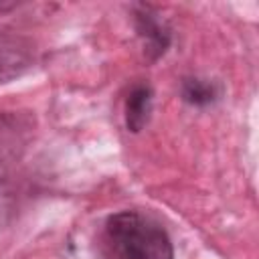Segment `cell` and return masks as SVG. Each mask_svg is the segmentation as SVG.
Wrapping results in <instances>:
<instances>
[{"label":"cell","mask_w":259,"mask_h":259,"mask_svg":"<svg viewBox=\"0 0 259 259\" xmlns=\"http://www.w3.org/2000/svg\"><path fill=\"white\" fill-rule=\"evenodd\" d=\"M101 245L105 259H174L168 233L136 210L111 214L105 221Z\"/></svg>","instance_id":"1"},{"label":"cell","mask_w":259,"mask_h":259,"mask_svg":"<svg viewBox=\"0 0 259 259\" xmlns=\"http://www.w3.org/2000/svg\"><path fill=\"white\" fill-rule=\"evenodd\" d=\"M136 26L144 40L146 55L152 61L162 57L170 45V28L160 18V14H156L148 6H140V10L136 12Z\"/></svg>","instance_id":"2"},{"label":"cell","mask_w":259,"mask_h":259,"mask_svg":"<svg viewBox=\"0 0 259 259\" xmlns=\"http://www.w3.org/2000/svg\"><path fill=\"white\" fill-rule=\"evenodd\" d=\"M30 63V49L18 36L0 34V83L18 77Z\"/></svg>","instance_id":"3"},{"label":"cell","mask_w":259,"mask_h":259,"mask_svg":"<svg viewBox=\"0 0 259 259\" xmlns=\"http://www.w3.org/2000/svg\"><path fill=\"white\" fill-rule=\"evenodd\" d=\"M152 113V87L138 83L125 97V125L130 132L138 134L146 127Z\"/></svg>","instance_id":"4"},{"label":"cell","mask_w":259,"mask_h":259,"mask_svg":"<svg viewBox=\"0 0 259 259\" xmlns=\"http://www.w3.org/2000/svg\"><path fill=\"white\" fill-rule=\"evenodd\" d=\"M180 95L190 105L206 107V105H212L221 97V87L214 81H208V79L188 77L180 85Z\"/></svg>","instance_id":"5"}]
</instances>
